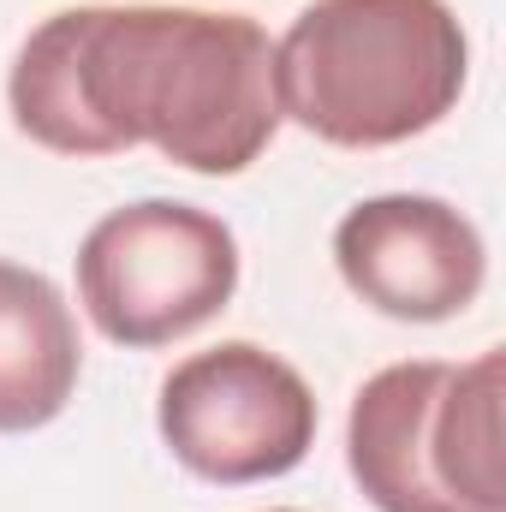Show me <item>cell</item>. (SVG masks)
<instances>
[{
  "label": "cell",
  "instance_id": "5",
  "mask_svg": "<svg viewBox=\"0 0 506 512\" xmlns=\"http://www.w3.org/2000/svg\"><path fill=\"white\" fill-rule=\"evenodd\" d=\"M155 423L167 453L221 489L286 477L316 447V393L310 382L256 340H221L167 370Z\"/></svg>",
  "mask_w": 506,
  "mask_h": 512
},
{
  "label": "cell",
  "instance_id": "7",
  "mask_svg": "<svg viewBox=\"0 0 506 512\" xmlns=\"http://www.w3.org/2000/svg\"><path fill=\"white\" fill-rule=\"evenodd\" d=\"M84 370V346H78V322L66 292L0 256V435H30L42 423H54Z\"/></svg>",
  "mask_w": 506,
  "mask_h": 512
},
{
  "label": "cell",
  "instance_id": "1",
  "mask_svg": "<svg viewBox=\"0 0 506 512\" xmlns=\"http://www.w3.org/2000/svg\"><path fill=\"white\" fill-rule=\"evenodd\" d=\"M6 108L54 155L155 149L185 173L227 179L280 131L274 42L245 12L66 6L24 36Z\"/></svg>",
  "mask_w": 506,
  "mask_h": 512
},
{
  "label": "cell",
  "instance_id": "2",
  "mask_svg": "<svg viewBox=\"0 0 506 512\" xmlns=\"http://www.w3.org/2000/svg\"><path fill=\"white\" fill-rule=\"evenodd\" d=\"M471 42L447 0H310L274 42L280 120L334 149H393L465 96Z\"/></svg>",
  "mask_w": 506,
  "mask_h": 512
},
{
  "label": "cell",
  "instance_id": "4",
  "mask_svg": "<svg viewBox=\"0 0 506 512\" xmlns=\"http://www.w3.org/2000/svg\"><path fill=\"white\" fill-rule=\"evenodd\" d=\"M239 292V239L197 203L143 197L78 245V304L126 352H155L215 322Z\"/></svg>",
  "mask_w": 506,
  "mask_h": 512
},
{
  "label": "cell",
  "instance_id": "8",
  "mask_svg": "<svg viewBox=\"0 0 506 512\" xmlns=\"http://www.w3.org/2000/svg\"><path fill=\"white\" fill-rule=\"evenodd\" d=\"M280 512H292V507H280Z\"/></svg>",
  "mask_w": 506,
  "mask_h": 512
},
{
  "label": "cell",
  "instance_id": "3",
  "mask_svg": "<svg viewBox=\"0 0 506 512\" xmlns=\"http://www.w3.org/2000/svg\"><path fill=\"white\" fill-rule=\"evenodd\" d=\"M346 465L376 512H506L501 352L376 370L346 417Z\"/></svg>",
  "mask_w": 506,
  "mask_h": 512
},
{
  "label": "cell",
  "instance_id": "6",
  "mask_svg": "<svg viewBox=\"0 0 506 512\" xmlns=\"http://www.w3.org/2000/svg\"><path fill=\"white\" fill-rule=\"evenodd\" d=\"M334 268L370 310L393 322H453L477 304L489 251L453 203L393 191L340 215Z\"/></svg>",
  "mask_w": 506,
  "mask_h": 512
}]
</instances>
